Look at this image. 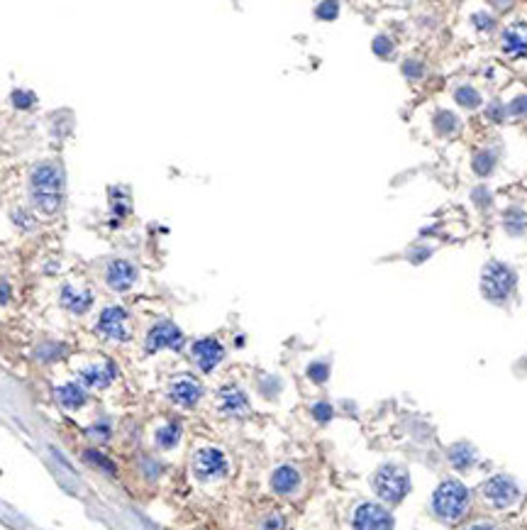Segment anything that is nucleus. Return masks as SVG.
<instances>
[{
  "label": "nucleus",
  "instance_id": "obj_33",
  "mask_svg": "<svg viewBox=\"0 0 527 530\" xmlns=\"http://www.w3.org/2000/svg\"><path fill=\"white\" fill-rule=\"evenodd\" d=\"M8 298H10V286H8V284H0V305L6 303Z\"/></svg>",
  "mask_w": 527,
  "mask_h": 530
},
{
  "label": "nucleus",
  "instance_id": "obj_27",
  "mask_svg": "<svg viewBox=\"0 0 527 530\" xmlns=\"http://www.w3.org/2000/svg\"><path fill=\"white\" fill-rule=\"evenodd\" d=\"M508 113L510 115H527V95H520V98H515L510 105H508Z\"/></svg>",
  "mask_w": 527,
  "mask_h": 530
},
{
  "label": "nucleus",
  "instance_id": "obj_30",
  "mask_svg": "<svg viewBox=\"0 0 527 530\" xmlns=\"http://www.w3.org/2000/svg\"><path fill=\"white\" fill-rule=\"evenodd\" d=\"M473 166H476L478 174H488V171H491V166H493L491 154H481V156H476V161H473Z\"/></svg>",
  "mask_w": 527,
  "mask_h": 530
},
{
  "label": "nucleus",
  "instance_id": "obj_17",
  "mask_svg": "<svg viewBox=\"0 0 527 530\" xmlns=\"http://www.w3.org/2000/svg\"><path fill=\"white\" fill-rule=\"evenodd\" d=\"M61 303L69 310H74V313H86L88 305L93 303V296H90V291H76L74 286H64V291H61Z\"/></svg>",
  "mask_w": 527,
  "mask_h": 530
},
{
  "label": "nucleus",
  "instance_id": "obj_24",
  "mask_svg": "<svg viewBox=\"0 0 527 530\" xmlns=\"http://www.w3.org/2000/svg\"><path fill=\"white\" fill-rule=\"evenodd\" d=\"M308 376H310L313 381H318V384H323V381L330 376V367L325 364V362H315V364L308 369Z\"/></svg>",
  "mask_w": 527,
  "mask_h": 530
},
{
  "label": "nucleus",
  "instance_id": "obj_2",
  "mask_svg": "<svg viewBox=\"0 0 527 530\" xmlns=\"http://www.w3.org/2000/svg\"><path fill=\"white\" fill-rule=\"evenodd\" d=\"M469 489L457 479H447L437 486L432 496V508L442 520H459L467 513Z\"/></svg>",
  "mask_w": 527,
  "mask_h": 530
},
{
  "label": "nucleus",
  "instance_id": "obj_25",
  "mask_svg": "<svg viewBox=\"0 0 527 530\" xmlns=\"http://www.w3.org/2000/svg\"><path fill=\"white\" fill-rule=\"evenodd\" d=\"M437 130L444 132V135H447V132H454L457 130V118L449 115V113H439L437 115Z\"/></svg>",
  "mask_w": 527,
  "mask_h": 530
},
{
  "label": "nucleus",
  "instance_id": "obj_8",
  "mask_svg": "<svg viewBox=\"0 0 527 530\" xmlns=\"http://www.w3.org/2000/svg\"><path fill=\"white\" fill-rule=\"evenodd\" d=\"M483 496L491 506L496 508H508L510 504H515L517 499V486L512 479L508 476H491V479L483 484Z\"/></svg>",
  "mask_w": 527,
  "mask_h": 530
},
{
  "label": "nucleus",
  "instance_id": "obj_29",
  "mask_svg": "<svg viewBox=\"0 0 527 530\" xmlns=\"http://www.w3.org/2000/svg\"><path fill=\"white\" fill-rule=\"evenodd\" d=\"M313 415L320 420V423H327V420L332 418V408H330V403H318L313 408Z\"/></svg>",
  "mask_w": 527,
  "mask_h": 530
},
{
  "label": "nucleus",
  "instance_id": "obj_18",
  "mask_svg": "<svg viewBox=\"0 0 527 530\" xmlns=\"http://www.w3.org/2000/svg\"><path fill=\"white\" fill-rule=\"evenodd\" d=\"M56 396H59L61 405H66V408H79V405L86 403V391H83V386H81V384H64V386H59Z\"/></svg>",
  "mask_w": 527,
  "mask_h": 530
},
{
  "label": "nucleus",
  "instance_id": "obj_31",
  "mask_svg": "<svg viewBox=\"0 0 527 530\" xmlns=\"http://www.w3.org/2000/svg\"><path fill=\"white\" fill-rule=\"evenodd\" d=\"M391 49H393V45L386 40V37H376V40H373V51H376V54L383 56V54H388Z\"/></svg>",
  "mask_w": 527,
  "mask_h": 530
},
{
  "label": "nucleus",
  "instance_id": "obj_22",
  "mask_svg": "<svg viewBox=\"0 0 527 530\" xmlns=\"http://www.w3.org/2000/svg\"><path fill=\"white\" fill-rule=\"evenodd\" d=\"M505 223H508V230L515 232V235H520L522 227H525V213H520V210H510L508 218H505Z\"/></svg>",
  "mask_w": 527,
  "mask_h": 530
},
{
  "label": "nucleus",
  "instance_id": "obj_10",
  "mask_svg": "<svg viewBox=\"0 0 527 530\" xmlns=\"http://www.w3.org/2000/svg\"><path fill=\"white\" fill-rule=\"evenodd\" d=\"M137 279V269L135 264H129L127 259H115L108 264V271H105V281L113 291H127L129 286L135 284Z\"/></svg>",
  "mask_w": 527,
  "mask_h": 530
},
{
  "label": "nucleus",
  "instance_id": "obj_28",
  "mask_svg": "<svg viewBox=\"0 0 527 530\" xmlns=\"http://www.w3.org/2000/svg\"><path fill=\"white\" fill-rule=\"evenodd\" d=\"M337 3H323V6H318V17H323V20H332V17H337Z\"/></svg>",
  "mask_w": 527,
  "mask_h": 530
},
{
  "label": "nucleus",
  "instance_id": "obj_19",
  "mask_svg": "<svg viewBox=\"0 0 527 530\" xmlns=\"http://www.w3.org/2000/svg\"><path fill=\"white\" fill-rule=\"evenodd\" d=\"M449 460L454 462V467L457 469H469V467L473 465V460H476V455H473V450L469 445H454L452 452H449Z\"/></svg>",
  "mask_w": 527,
  "mask_h": 530
},
{
  "label": "nucleus",
  "instance_id": "obj_1",
  "mask_svg": "<svg viewBox=\"0 0 527 530\" xmlns=\"http://www.w3.org/2000/svg\"><path fill=\"white\" fill-rule=\"evenodd\" d=\"M32 200L42 213H56L64 200V171L59 164H40L32 174Z\"/></svg>",
  "mask_w": 527,
  "mask_h": 530
},
{
  "label": "nucleus",
  "instance_id": "obj_6",
  "mask_svg": "<svg viewBox=\"0 0 527 530\" xmlns=\"http://www.w3.org/2000/svg\"><path fill=\"white\" fill-rule=\"evenodd\" d=\"M184 347V332L174 323H159L147 335V352L159 350H181Z\"/></svg>",
  "mask_w": 527,
  "mask_h": 530
},
{
  "label": "nucleus",
  "instance_id": "obj_7",
  "mask_svg": "<svg viewBox=\"0 0 527 530\" xmlns=\"http://www.w3.org/2000/svg\"><path fill=\"white\" fill-rule=\"evenodd\" d=\"M393 518L383 506L362 504L354 513V530H391Z\"/></svg>",
  "mask_w": 527,
  "mask_h": 530
},
{
  "label": "nucleus",
  "instance_id": "obj_32",
  "mask_svg": "<svg viewBox=\"0 0 527 530\" xmlns=\"http://www.w3.org/2000/svg\"><path fill=\"white\" fill-rule=\"evenodd\" d=\"M284 528V520H281V515H271L266 523H264V530H281Z\"/></svg>",
  "mask_w": 527,
  "mask_h": 530
},
{
  "label": "nucleus",
  "instance_id": "obj_15",
  "mask_svg": "<svg viewBox=\"0 0 527 530\" xmlns=\"http://www.w3.org/2000/svg\"><path fill=\"white\" fill-rule=\"evenodd\" d=\"M300 484V474L295 467L291 465H284L279 467V469L271 474V489L276 491V494H291V491H295Z\"/></svg>",
  "mask_w": 527,
  "mask_h": 530
},
{
  "label": "nucleus",
  "instance_id": "obj_3",
  "mask_svg": "<svg viewBox=\"0 0 527 530\" xmlns=\"http://www.w3.org/2000/svg\"><path fill=\"white\" fill-rule=\"evenodd\" d=\"M373 489L388 504H398L405 499V494L410 491V476L400 467L386 465L373 474Z\"/></svg>",
  "mask_w": 527,
  "mask_h": 530
},
{
  "label": "nucleus",
  "instance_id": "obj_26",
  "mask_svg": "<svg viewBox=\"0 0 527 530\" xmlns=\"http://www.w3.org/2000/svg\"><path fill=\"white\" fill-rule=\"evenodd\" d=\"M13 103H15L20 111H27V108L35 103V95L27 93V90H15V93H13Z\"/></svg>",
  "mask_w": 527,
  "mask_h": 530
},
{
  "label": "nucleus",
  "instance_id": "obj_23",
  "mask_svg": "<svg viewBox=\"0 0 527 530\" xmlns=\"http://www.w3.org/2000/svg\"><path fill=\"white\" fill-rule=\"evenodd\" d=\"M86 460L95 462V465H98L100 469H105V472H110V474H115V465H113V462L108 460V457H103V455H100V452H95V450H88V452H86Z\"/></svg>",
  "mask_w": 527,
  "mask_h": 530
},
{
  "label": "nucleus",
  "instance_id": "obj_14",
  "mask_svg": "<svg viewBox=\"0 0 527 530\" xmlns=\"http://www.w3.org/2000/svg\"><path fill=\"white\" fill-rule=\"evenodd\" d=\"M503 51L510 56L527 54V25L517 22V25L505 27V32H503Z\"/></svg>",
  "mask_w": 527,
  "mask_h": 530
},
{
  "label": "nucleus",
  "instance_id": "obj_34",
  "mask_svg": "<svg viewBox=\"0 0 527 530\" xmlns=\"http://www.w3.org/2000/svg\"><path fill=\"white\" fill-rule=\"evenodd\" d=\"M469 530H498L496 525H491V523H478V525H471Z\"/></svg>",
  "mask_w": 527,
  "mask_h": 530
},
{
  "label": "nucleus",
  "instance_id": "obj_21",
  "mask_svg": "<svg viewBox=\"0 0 527 530\" xmlns=\"http://www.w3.org/2000/svg\"><path fill=\"white\" fill-rule=\"evenodd\" d=\"M454 95H457V103L464 105V108H476V105L481 103V95L473 88H469V86H462Z\"/></svg>",
  "mask_w": 527,
  "mask_h": 530
},
{
  "label": "nucleus",
  "instance_id": "obj_11",
  "mask_svg": "<svg viewBox=\"0 0 527 530\" xmlns=\"http://www.w3.org/2000/svg\"><path fill=\"white\" fill-rule=\"evenodd\" d=\"M193 357H195V362H198L200 369L213 371L215 367H218V362L225 357V350H222V345H220L218 340L205 337V340H198L193 345Z\"/></svg>",
  "mask_w": 527,
  "mask_h": 530
},
{
  "label": "nucleus",
  "instance_id": "obj_20",
  "mask_svg": "<svg viewBox=\"0 0 527 530\" xmlns=\"http://www.w3.org/2000/svg\"><path fill=\"white\" fill-rule=\"evenodd\" d=\"M181 437V426L179 423H169V426L159 428L156 431V442H159V447H164V450H169V447H174L176 442H179Z\"/></svg>",
  "mask_w": 527,
  "mask_h": 530
},
{
  "label": "nucleus",
  "instance_id": "obj_16",
  "mask_svg": "<svg viewBox=\"0 0 527 530\" xmlns=\"http://www.w3.org/2000/svg\"><path fill=\"white\" fill-rule=\"evenodd\" d=\"M220 408H222L225 413L239 415V413H247L249 401L242 389H237V386H225V389L220 391Z\"/></svg>",
  "mask_w": 527,
  "mask_h": 530
},
{
  "label": "nucleus",
  "instance_id": "obj_12",
  "mask_svg": "<svg viewBox=\"0 0 527 530\" xmlns=\"http://www.w3.org/2000/svg\"><path fill=\"white\" fill-rule=\"evenodd\" d=\"M169 394L179 405H195L200 396H203V389H200L198 381L190 379V376H179V379L171 381Z\"/></svg>",
  "mask_w": 527,
  "mask_h": 530
},
{
  "label": "nucleus",
  "instance_id": "obj_9",
  "mask_svg": "<svg viewBox=\"0 0 527 530\" xmlns=\"http://www.w3.org/2000/svg\"><path fill=\"white\" fill-rule=\"evenodd\" d=\"M98 332H103L110 340H127V313L120 305H110L100 313L98 318Z\"/></svg>",
  "mask_w": 527,
  "mask_h": 530
},
{
  "label": "nucleus",
  "instance_id": "obj_5",
  "mask_svg": "<svg viewBox=\"0 0 527 530\" xmlns=\"http://www.w3.org/2000/svg\"><path fill=\"white\" fill-rule=\"evenodd\" d=\"M193 472L203 481L215 479V476H222L227 472V460L218 447H203L193 457Z\"/></svg>",
  "mask_w": 527,
  "mask_h": 530
},
{
  "label": "nucleus",
  "instance_id": "obj_4",
  "mask_svg": "<svg viewBox=\"0 0 527 530\" xmlns=\"http://www.w3.org/2000/svg\"><path fill=\"white\" fill-rule=\"evenodd\" d=\"M515 271L508 269L505 264H498V262H491V264L483 269V276H481V291L488 300H505L508 296L512 294L515 289Z\"/></svg>",
  "mask_w": 527,
  "mask_h": 530
},
{
  "label": "nucleus",
  "instance_id": "obj_13",
  "mask_svg": "<svg viewBox=\"0 0 527 530\" xmlns=\"http://www.w3.org/2000/svg\"><path fill=\"white\" fill-rule=\"evenodd\" d=\"M117 376V367L113 362H105V364H93V367H86L81 371V379H83L86 386H93V389H105L110 386V381Z\"/></svg>",
  "mask_w": 527,
  "mask_h": 530
}]
</instances>
